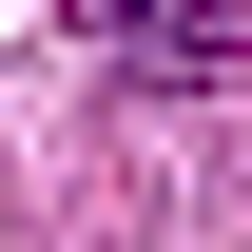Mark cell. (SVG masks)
<instances>
[{"instance_id": "obj_1", "label": "cell", "mask_w": 252, "mask_h": 252, "mask_svg": "<svg viewBox=\"0 0 252 252\" xmlns=\"http://www.w3.org/2000/svg\"><path fill=\"white\" fill-rule=\"evenodd\" d=\"M97 39H117L136 78H233L252 59V0H97Z\"/></svg>"}]
</instances>
